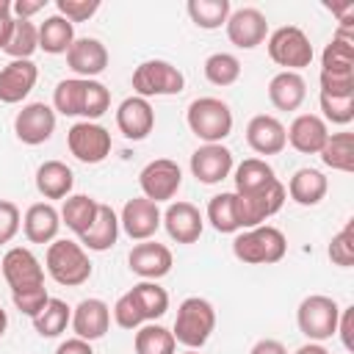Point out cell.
Returning <instances> with one entry per match:
<instances>
[{
    "label": "cell",
    "mask_w": 354,
    "mask_h": 354,
    "mask_svg": "<svg viewBox=\"0 0 354 354\" xmlns=\"http://www.w3.org/2000/svg\"><path fill=\"white\" fill-rule=\"evenodd\" d=\"M133 348H136V354H174L177 351V340H174L171 329L149 321V324H141L136 329Z\"/></svg>",
    "instance_id": "obj_33"
},
{
    "label": "cell",
    "mask_w": 354,
    "mask_h": 354,
    "mask_svg": "<svg viewBox=\"0 0 354 354\" xmlns=\"http://www.w3.org/2000/svg\"><path fill=\"white\" fill-rule=\"evenodd\" d=\"M47 0H14L11 3V14L14 19H30L33 14H39L44 8Z\"/></svg>",
    "instance_id": "obj_51"
},
{
    "label": "cell",
    "mask_w": 354,
    "mask_h": 354,
    "mask_svg": "<svg viewBox=\"0 0 354 354\" xmlns=\"http://www.w3.org/2000/svg\"><path fill=\"white\" fill-rule=\"evenodd\" d=\"M111 108V91L105 83L100 80H86V94H83V122H97L100 116H105Z\"/></svg>",
    "instance_id": "obj_42"
},
{
    "label": "cell",
    "mask_w": 354,
    "mask_h": 354,
    "mask_svg": "<svg viewBox=\"0 0 354 354\" xmlns=\"http://www.w3.org/2000/svg\"><path fill=\"white\" fill-rule=\"evenodd\" d=\"M66 66L75 72V77L97 80L108 69V47L94 36H80L66 50Z\"/></svg>",
    "instance_id": "obj_15"
},
{
    "label": "cell",
    "mask_w": 354,
    "mask_h": 354,
    "mask_svg": "<svg viewBox=\"0 0 354 354\" xmlns=\"http://www.w3.org/2000/svg\"><path fill=\"white\" fill-rule=\"evenodd\" d=\"M0 19H11V3L0 0Z\"/></svg>",
    "instance_id": "obj_56"
},
{
    "label": "cell",
    "mask_w": 354,
    "mask_h": 354,
    "mask_svg": "<svg viewBox=\"0 0 354 354\" xmlns=\"http://www.w3.org/2000/svg\"><path fill=\"white\" fill-rule=\"evenodd\" d=\"M69 324L75 329V337H83L88 343L100 340L111 329V307L102 299H83L72 310V321Z\"/></svg>",
    "instance_id": "obj_23"
},
{
    "label": "cell",
    "mask_w": 354,
    "mask_h": 354,
    "mask_svg": "<svg viewBox=\"0 0 354 354\" xmlns=\"http://www.w3.org/2000/svg\"><path fill=\"white\" fill-rule=\"evenodd\" d=\"M119 227L130 241H149L160 230V207L147 196L127 199L119 213Z\"/></svg>",
    "instance_id": "obj_13"
},
{
    "label": "cell",
    "mask_w": 354,
    "mask_h": 354,
    "mask_svg": "<svg viewBox=\"0 0 354 354\" xmlns=\"http://www.w3.org/2000/svg\"><path fill=\"white\" fill-rule=\"evenodd\" d=\"M293 354H329V351H326V348H324L321 343H313V340H310V343L299 346V348H296Z\"/></svg>",
    "instance_id": "obj_55"
},
{
    "label": "cell",
    "mask_w": 354,
    "mask_h": 354,
    "mask_svg": "<svg viewBox=\"0 0 354 354\" xmlns=\"http://www.w3.org/2000/svg\"><path fill=\"white\" fill-rule=\"evenodd\" d=\"M83 94H86V80L83 77H64V80H58V86L53 91V111L61 113V116H80Z\"/></svg>",
    "instance_id": "obj_38"
},
{
    "label": "cell",
    "mask_w": 354,
    "mask_h": 354,
    "mask_svg": "<svg viewBox=\"0 0 354 354\" xmlns=\"http://www.w3.org/2000/svg\"><path fill=\"white\" fill-rule=\"evenodd\" d=\"M127 266L133 274H138L141 279H152L158 282L160 277H166L174 266V257H171V249L158 243V241H141L130 249L127 254Z\"/></svg>",
    "instance_id": "obj_17"
},
{
    "label": "cell",
    "mask_w": 354,
    "mask_h": 354,
    "mask_svg": "<svg viewBox=\"0 0 354 354\" xmlns=\"http://www.w3.org/2000/svg\"><path fill=\"white\" fill-rule=\"evenodd\" d=\"M58 213H61V224H66L80 238L94 224V218L100 213V202L88 194H69Z\"/></svg>",
    "instance_id": "obj_30"
},
{
    "label": "cell",
    "mask_w": 354,
    "mask_h": 354,
    "mask_svg": "<svg viewBox=\"0 0 354 354\" xmlns=\"http://www.w3.org/2000/svg\"><path fill=\"white\" fill-rule=\"evenodd\" d=\"M22 227V216H19V207L8 199H0V246L3 243H11L14 235L19 232Z\"/></svg>",
    "instance_id": "obj_49"
},
{
    "label": "cell",
    "mask_w": 354,
    "mask_h": 354,
    "mask_svg": "<svg viewBox=\"0 0 354 354\" xmlns=\"http://www.w3.org/2000/svg\"><path fill=\"white\" fill-rule=\"evenodd\" d=\"M207 221L216 232L230 235V232H241V205H238V194L235 191H221L216 196H210L207 202Z\"/></svg>",
    "instance_id": "obj_29"
},
{
    "label": "cell",
    "mask_w": 354,
    "mask_h": 354,
    "mask_svg": "<svg viewBox=\"0 0 354 354\" xmlns=\"http://www.w3.org/2000/svg\"><path fill=\"white\" fill-rule=\"evenodd\" d=\"M36 80H39V66L30 58L8 61L0 69V102H6V105L22 102L33 91Z\"/></svg>",
    "instance_id": "obj_20"
},
{
    "label": "cell",
    "mask_w": 354,
    "mask_h": 354,
    "mask_svg": "<svg viewBox=\"0 0 354 354\" xmlns=\"http://www.w3.org/2000/svg\"><path fill=\"white\" fill-rule=\"evenodd\" d=\"M160 224L166 227L169 238L177 243H196L202 230H205V218L199 213V207L194 202H171L166 207V213H160Z\"/></svg>",
    "instance_id": "obj_18"
},
{
    "label": "cell",
    "mask_w": 354,
    "mask_h": 354,
    "mask_svg": "<svg viewBox=\"0 0 354 354\" xmlns=\"http://www.w3.org/2000/svg\"><path fill=\"white\" fill-rule=\"evenodd\" d=\"M246 144L257 155H279L288 147L285 124L271 113H257L246 124Z\"/></svg>",
    "instance_id": "obj_22"
},
{
    "label": "cell",
    "mask_w": 354,
    "mask_h": 354,
    "mask_svg": "<svg viewBox=\"0 0 354 354\" xmlns=\"http://www.w3.org/2000/svg\"><path fill=\"white\" fill-rule=\"evenodd\" d=\"M75 39V25L61 14H53L39 25V50H44L47 55H66Z\"/></svg>",
    "instance_id": "obj_31"
},
{
    "label": "cell",
    "mask_w": 354,
    "mask_h": 354,
    "mask_svg": "<svg viewBox=\"0 0 354 354\" xmlns=\"http://www.w3.org/2000/svg\"><path fill=\"white\" fill-rule=\"evenodd\" d=\"M321 72H354V39L332 36L321 53Z\"/></svg>",
    "instance_id": "obj_40"
},
{
    "label": "cell",
    "mask_w": 354,
    "mask_h": 354,
    "mask_svg": "<svg viewBox=\"0 0 354 354\" xmlns=\"http://www.w3.org/2000/svg\"><path fill=\"white\" fill-rule=\"evenodd\" d=\"M72 321V307L64 301V299H53L44 304V310L33 318V329L41 335V337H58L61 332H66Z\"/></svg>",
    "instance_id": "obj_37"
},
{
    "label": "cell",
    "mask_w": 354,
    "mask_h": 354,
    "mask_svg": "<svg viewBox=\"0 0 354 354\" xmlns=\"http://www.w3.org/2000/svg\"><path fill=\"white\" fill-rule=\"evenodd\" d=\"M119 238V216L111 205L100 202V213L94 218V224L80 235V246L88 252H108Z\"/></svg>",
    "instance_id": "obj_28"
},
{
    "label": "cell",
    "mask_w": 354,
    "mask_h": 354,
    "mask_svg": "<svg viewBox=\"0 0 354 354\" xmlns=\"http://www.w3.org/2000/svg\"><path fill=\"white\" fill-rule=\"evenodd\" d=\"M183 354H199V351H196V348H185Z\"/></svg>",
    "instance_id": "obj_58"
},
{
    "label": "cell",
    "mask_w": 354,
    "mask_h": 354,
    "mask_svg": "<svg viewBox=\"0 0 354 354\" xmlns=\"http://www.w3.org/2000/svg\"><path fill=\"white\" fill-rule=\"evenodd\" d=\"M0 268H3V279L8 282L11 293H14V290H28V288L44 285V266H41V260H39L30 249H25V246L8 249V252L3 254Z\"/></svg>",
    "instance_id": "obj_11"
},
{
    "label": "cell",
    "mask_w": 354,
    "mask_h": 354,
    "mask_svg": "<svg viewBox=\"0 0 354 354\" xmlns=\"http://www.w3.org/2000/svg\"><path fill=\"white\" fill-rule=\"evenodd\" d=\"M337 318H340L337 301L332 296H324V293H313V296L301 299V304L296 310L299 332L313 343L329 340L337 329Z\"/></svg>",
    "instance_id": "obj_7"
},
{
    "label": "cell",
    "mask_w": 354,
    "mask_h": 354,
    "mask_svg": "<svg viewBox=\"0 0 354 354\" xmlns=\"http://www.w3.org/2000/svg\"><path fill=\"white\" fill-rule=\"evenodd\" d=\"M307 97V83L299 72H277L268 80V100L277 111H299Z\"/></svg>",
    "instance_id": "obj_26"
},
{
    "label": "cell",
    "mask_w": 354,
    "mask_h": 354,
    "mask_svg": "<svg viewBox=\"0 0 354 354\" xmlns=\"http://www.w3.org/2000/svg\"><path fill=\"white\" fill-rule=\"evenodd\" d=\"M6 326H8V315H6V310L0 307V337L6 335Z\"/></svg>",
    "instance_id": "obj_57"
},
{
    "label": "cell",
    "mask_w": 354,
    "mask_h": 354,
    "mask_svg": "<svg viewBox=\"0 0 354 354\" xmlns=\"http://www.w3.org/2000/svg\"><path fill=\"white\" fill-rule=\"evenodd\" d=\"M235 194L238 196H246V194H254L260 188H266L271 180H277L274 169L263 160V158H246L235 166Z\"/></svg>",
    "instance_id": "obj_32"
},
{
    "label": "cell",
    "mask_w": 354,
    "mask_h": 354,
    "mask_svg": "<svg viewBox=\"0 0 354 354\" xmlns=\"http://www.w3.org/2000/svg\"><path fill=\"white\" fill-rule=\"evenodd\" d=\"M232 171V152L224 144H202L191 152V174L202 185H216Z\"/></svg>",
    "instance_id": "obj_16"
},
{
    "label": "cell",
    "mask_w": 354,
    "mask_h": 354,
    "mask_svg": "<svg viewBox=\"0 0 354 354\" xmlns=\"http://www.w3.org/2000/svg\"><path fill=\"white\" fill-rule=\"evenodd\" d=\"M185 88V75L163 58H149L136 66L133 72V91L136 97H171Z\"/></svg>",
    "instance_id": "obj_5"
},
{
    "label": "cell",
    "mask_w": 354,
    "mask_h": 354,
    "mask_svg": "<svg viewBox=\"0 0 354 354\" xmlns=\"http://www.w3.org/2000/svg\"><path fill=\"white\" fill-rule=\"evenodd\" d=\"M66 147L80 163H102L111 155V133L97 122H75L66 130Z\"/></svg>",
    "instance_id": "obj_8"
},
{
    "label": "cell",
    "mask_w": 354,
    "mask_h": 354,
    "mask_svg": "<svg viewBox=\"0 0 354 354\" xmlns=\"http://www.w3.org/2000/svg\"><path fill=\"white\" fill-rule=\"evenodd\" d=\"M111 313H113L116 326H122V329H138L141 324H147L144 315H141V310H138V304H136V299L130 296V290L116 299V304H113Z\"/></svg>",
    "instance_id": "obj_46"
},
{
    "label": "cell",
    "mask_w": 354,
    "mask_h": 354,
    "mask_svg": "<svg viewBox=\"0 0 354 354\" xmlns=\"http://www.w3.org/2000/svg\"><path fill=\"white\" fill-rule=\"evenodd\" d=\"M53 133H55V111L47 102H28V105H22V111H17L14 136L22 144L39 147V144L50 141Z\"/></svg>",
    "instance_id": "obj_12"
},
{
    "label": "cell",
    "mask_w": 354,
    "mask_h": 354,
    "mask_svg": "<svg viewBox=\"0 0 354 354\" xmlns=\"http://www.w3.org/2000/svg\"><path fill=\"white\" fill-rule=\"evenodd\" d=\"M11 28H14V17L11 19H0V50H6L8 36H11Z\"/></svg>",
    "instance_id": "obj_54"
},
{
    "label": "cell",
    "mask_w": 354,
    "mask_h": 354,
    "mask_svg": "<svg viewBox=\"0 0 354 354\" xmlns=\"http://www.w3.org/2000/svg\"><path fill=\"white\" fill-rule=\"evenodd\" d=\"M351 332H354V307H346V310H340L337 329H335V335H340V340H343L346 348L354 346V343H351Z\"/></svg>",
    "instance_id": "obj_50"
},
{
    "label": "cell",
    "mask_w": 354,
    "mask_h": 354,
    "mask_svg": "<svg viewBox=\"0 0 354 354\" xmlns=\"http://www.w3.org/2000/svg\"><path fill=\"white\" fill-rule=\"evenodd\" d=\"M285 191H288V196H290L296 205L313 207V205H318V202L326 196L329 180L324 177V171L304 166V169H296V171H293V177L288 180V188H285Z\"/></svg>",
    "instance_id": "obj_25"
},
{
    "label": "cell",
    "mask_w": 354,
    "mask_h": 354,
    "mask_svg": "<svg viewBox=\"0 0 354 354\" xmlns=\"http://www.w3.org/2000/svg\"><path fill=\"white\" fill-rule=\"evenodd\" d=\"M224 28H227V39L238 50H254L268 39V19L260 8H252V6L232 11Z\"/></svg>",
    "instance_id": "obj_14"
},
{
    "label": "cell",
    "mask_w": 354,
    "mask_h": 354,
    "mask_svg": "<svg viewBox=\"0 0 354 354\" xmlns=\"http://www.w3.org/2000/svg\"><path fill=\"white\" fill-rule=\"evenodd\" d=\"M268 58L282 66V72H299L313 61L310 36L299 25H282L268 33Z\"/></svg>",
    "instance_id": "obj_6"
},
{
    "label": "cell",
    "mask_w": 354,
    "mask_h": 354,
    "mask_svg": "<svg viewBox=\"0 0 354 354\" xmlns=\"http://www.w3.org/2000/svg\"><path fill=\"white\" fill-rule=\"evenodd\" d=\"M288 144L301 155H318L329 138V127L318 113H299L285 130Z\"/></svg>",
    "instance_id": "obj_21"
},
{
    "label": "cell",
    "mask_w": 354,
    "mask_h": 354,
    "mask_svg": "<svg viewBox=\"0 0 354 354\" xmlns=\"http://www.w3.org/2000/svg\"><path fill=\"white\" fill-rule=\"evenodd\" d=\"M185 122L205 144H221L232 133V111L218 97H196L185 111Z\"/></svg>",
    "instance_id": "obj_4"
},
{
    "label": "cell",
    "mask_w": 354,
    "mask_h": 354,
    "mask_svg": "<svg viewBox=\"0 0 354 354\" xmlns=\"http://www.w3.org/2000/svg\"><path fill=\"white\" fill-rule=\"evenodd\" d=\"M191 22L202 30H216L221 25H227L230 14H232V6L230 0H188L185 6Z\"/></svg>",
    "instance_id": "obj_34"
},
{
    "label": "cell",
    "mask_w": 354,
    "mask_h": 354,
    "mask_svg": "<svg viewBox=\"0 0 354 354\" xmlns=\"http://www.w3.org/2000/svg\"><path fill=\"white\" fill-rule=\"evenodd\" d=\"M55 6H58V14L72 25L86 22L100 11V0H55Z\"/></svg>",
    "instance_id": "obj_47"
},
{
    "label": "cell",
    "mask_w": 354,
    "mask_h": 354,
    "mask_svg": "<svg viewBox=\"0 0 354 354\" xmlns=\"http://www.w3.org/2000/svg\"><path fill=\"white\" fill-rule=\"evenodd\" d=\"M39 50V25H33L30 19H14L6 53L11 55V61H22L30 58Z\"/></svg>",
    "instance_id": "obj_39"
},
{
    "label": "cell",
    "mask_w": 354,
    "mask_h": 354,
    "mask_svg": "<svg viewBox=\"0 0 354 354\" xmlns=\"http://www.w3.org/2000/svg\"><path fill=\"white\" fill-rule=\"evenodd\" d=\"M138 185H141V196L152 199L155 205L169 202L177 196V191L183 185V169L171 158H155L141 169Z\"/></svg>",
    "instance_id": "obj_9"
},
{
    "label": "cell",
    "mask_w": 354,
    "mask_h": 354,
    "mask_svg": "<svg viewBox=\"0 0 354 354\" xmlns=\"http://www.w3.org/2000/svg\"><path fill=\"white\" fill-rule=\"evenodd\" d=\"M55 354H94V348H91V343L83 340V337H69V340H64V343L55 348Z\"/></svg>",
    "instance_id": "obj_52"
},
{
    "label": "cell",
    "mask_w": 354,
    "mask_h": 354,
    "mask_svg": "<svg viewBox=\"0 0 354 354\" xmlns=\"http://www.w3.org/2000/svg\"><path fill=\"white\" fill-rule=\"evenodd\" d=\"M11 299H14V307H17L22 315L36 318V315L44 310V304L50 301V293H47L44 285H39V288H28V290H14Z\"/></svg>",
    "instance_id": "obj_45"
},
{
    "label": "cell",
    "mask_w": 354,
    "mask_h": 354,
    "mask_svg": "<svg viewBox=\"0 0 354 354\" xmlns=\"http://www.w3.org/2000/svg\"><path fill=\"white\" fill-rule=\"evenodd\" d=\"M326 254L340 268H351L354 266V221H346V227L332 235Z\"/></svg>",
    "instance_id": "obj_43"
},
{
    "label": "cell",
    "mask_w": 354,
    "mask_h": 354,
    "mask_svg": "<svg viewBox=\"0 0 354 354\" xmlns=\"http://www.w3.org/2000/svg\"><path fill=\"white\" fill-rule=\"evenodd\" d=\"M288 199V191L279 180H271L266 188L254 191V194H246V196H238V205H241V227L243 230H252V227H260L266 224L271 216H277L282 210Z\"/></svg>",
    "instance_id": "obj_10"
},
{
    "label": "cell",
    "mask_w": 354,
    "mask_h": 354,
    "mask_svg": "<svg viewBox=\"0 0 354 354\" xmlns=\"http://www.w3.org/2000/svg\"><path fill=\"white\" fill-rule=\"evenodd\" d=\"M318 105H321V119L324 122H332V124H348L354 119V94H346V97H329V94H321L318 97Z\"/></svg>",
    "instance_id": "obj_44"
},
{
    "label": "cell",
    "mask_w": 354,
    "mask_h": 354,
    "mask_svg": "<svg viewBox=\"0 0 354 354\" xmlns=\"http://www.w3.org/2000/svg\"><path fill=\"white\" fill-rule=\"evenodd\" d=\"M324 166L335 171H354V133H329L324 149L318 152Z\"/></svg>",
    "instance_id": "obj_35"
},
{
    "label": "cell",
    "mask_w": 354,
    "mask_h": 354,
    "mask_svg": "<svg viewBox=\"0 0 354 354\" xmlns=\"http://www.w3.org/2000/svg\"><path fill=\"white\" fill-rule=\"evenodd\" d=\"M75 174L64 160H44L36 169V191L44 199H66L72 194Z\"/></svg>",
    "instance_id": "obj_27"
},
{
    "label": "cell",
    "mask_w": 354,
    "mask_h": 354,
    "mask_svg": "<svg viewBox=\"0 0 354 354\" xmlns=\"http://www.w3.org/2000/svg\"><path fill=\"white\" fill-rule=\"evenodd\" d=\"M61 230V213L50 202H36L22 216V232L30 243H53Z\"/></svg>",
    "instance_id": "obj_24"
},
{
    "label": "cell",
    "mask_w": 354,
    "mask_h": 354,
    "mask_svg": "<svg viewBox=\"0 0 354 354\" xmlns=\"http://www.w3.org/2000/svg\"><path fill=\"white\" fill-rule=\"evenodd\" d=\"M249 354H288V348H285L279 340H274V337H263V340H257V343L252 346Z\"/></svg>",
    "instance_id": "obj_53"
},
{
    "label": "cell",
    "mask_w": 354,
    "mask_h": 354,
    "mask_svg": "<svg viewBox=\"0 0 354 354\" xmlns=\"http://www.w3.org/2000/svg\"><path fill=\"white\" fill-rule=\"evenodd\" d=\"M321 94L346 97L354 94V72H321Z\"/></svg>",
    "instance_id": "obj_48"
},
{
    "label": "cell",
    "mask_w": 354,
    "mask_h": 354,
    "mask_svg": "<svg viewBox=\"0 0 354 354\" xmlns=\"http://www.w3.org/2000/svg\"><path fill=\"white\" fill-rule=\"evenodd\" d=\"M288 252V241L282 235V230L271 227V224H260L252 230H243L232 238V254L241 263L249 266H271L279 263Z\"/></svg>",
    "instance_id": "obj_2"
},
{
    "label": "cell",
    "mask_w": 354,
    "mask_h": 354,
    "mask_svg": "<svg viewBox=\"0 0 354 354\" xmlns=\"http://www.w3.org/2000/svg\"><path fill=\"white\" fill-rule=\"evenodd\" d=\"M205 77L213 86H232L241 77V61L232 53H213L205 58Z\"/></svg>",
    "instance_id": "obj_41"
},
{
    "label": "cell",
    "mask_w": 354,
    "mask_h": 354,
    "mask_svg": "<svg viewBox=\"0 0 354 354\" xmlns=\"http://www.w3.org/2000/svg\"><path fill=\"white\" fill-rule=\"evenodd\" d=\"M116 127L127 141H144L155 127V111L144 97H127L116 108Z\"/></svg>",
    "instance_id": "obj_19"
},
{
    "label": "cell",
    "mask_w": 354,
    "mask_h": 354,
    "mask_svg": "<svg viewBox=\"0 0 354 354\" xmlns=\"http://www.w3.org/2000/svg\"><path fill=\"white\" fill-rule=\"evenodd\" d=\"M44 268L64 288H77V285L88 282V277H91L88 252L77 241H69V238H55L47 246Z\"/></svg>",
    "instance_id": "obj_1"
},
{
    "label": "cell",
    "mask_w": 354,
    "mask_h": 354,
    "mask_svg": "<svg viewBox=\"0 0 354 354\" xmlns=\"http://www.w3.org/2000/svg\"><path fill=\"white\" fill-rule=\"evenodd\" d=\"M213 329H216V310H213V304L207 299L188 296V299L180 301L177 318H174V329H171V335H174V340L180 346L199 351L210 340Z\"/></svg>",
    "instance_id": "obj_3"
},
{
    "label": "cell",
    "mask_w": 354,
    "mask_h": 354,
    "mask_svg": "<svg viewBox=\"0 0 354 354\" xmlns=\"http://www.w3.org/2000/svg\"><path fill=\"white\" fill-rule=\"evenodd\" d=\"M130 296L136 299V304H138V310H141V315H144L147 324L155 321V318H160L169 310V293H166V288H160L152 279H141L138 285H133L130 288Z\"/></svg>",
    "instance_id": "obj_36"
}]
</instances>
